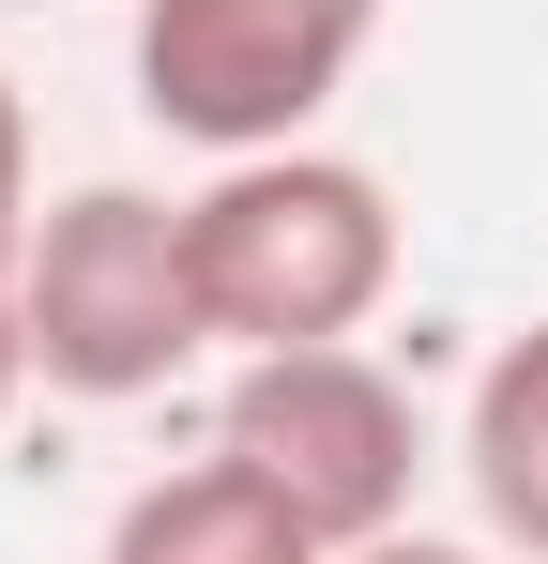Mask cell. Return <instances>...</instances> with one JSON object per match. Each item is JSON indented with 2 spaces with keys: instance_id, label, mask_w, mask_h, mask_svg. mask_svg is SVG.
<instances>
[{
  "instance_id": "cell-1",
  "label": "cell",
  "mask_w": 548,
  "mask_h": 564,
  "mask_svg": "<svg viewBox=\"0 0 548 564\" xmlns=\"http://www.w3.org/2000/svg\"><path fill=\"white\" fill-rule=\"evenodd\" d=\"M183 245H198L213 351H336L396 305V184L320 138L213 153V184L183 198Z\"/></svg>"
},
{
  "instance_id": "cell-2",
  "label": "cell",
  "mask_w": 548,
  "mask_h": 564,
  "mask_svg": "<svg viewBox=\"0 0 548 564\" xmlns=\"http://www.w3.org/2000/svg\"><path fill=\"white\" fill-rule=\"evenodd\" d=\"M15 321H31V381L122 412V397H168L213 351V305H198V245H183V198L153 184H62L15 245Z\"/></svg>"
},
{
  "instance_id": "cell-3",
  "label": "cell",
  "mask_w": 548,
  "mask_h": 564,
  "mask_svg": "<svg viewBox=\"0 0 548 564\" xmlns=\"http://www.w3.org/2000/svg\"><path fill=\"white\" fill-rule=\"evenodd\" d=\"M213 443L260 473V488H289L320 550H365V534L412 519L427 412H412V381L381 367L365 336H336V351H244V367H229V412H213Z\"/></svg>"
},
{
  "instance_id": "cell-4",
  "label": "cell",
  "mask_w": 548,
  "mask_h": 564,
  "mask_svg": "<svg viewBox=\"0 0 548 564\" xmlns=\"http://www.w3.org/2000/svg\"><path fill=\"white\" fill-rule=\"evenodd\" d=\"M381 46V0H138V107L198 153H274L320 138Z\"/></svg>"
},
{
  "instance_id": "cell-5",
  "label": "cell",
  "mask_w": 548,
  "mask_h": 564,
  "mask_svg": "<svg viewBox=\"0 0 548 564\" xmlns=\"http://www.w3.org/2000/svg\"><path fill=\"white\" fill-rule=\"evenodd\" d=\"M107 564H336V550L305 534V503H289V488H260V473L213 443V458H183V473H153V488H122Z\"/></svg>"
},
{
  "instance_id": "cell-6",
  "label": "cell",
  "mask_w": 548,
  "mask_h": 564,
  "mask_svg": "<svg viewBox=\"0 0 548 564\" xmlns=\"http://www.w3.org/2000/svg\"><path fill=\"white\" fill-rule=\"evenodd\" d=\"M457 473H472L487 534L548 564V321H518V336L472 367V412H457Z\"/></svg>"
},
{
  "instance_id": "cell-7",
  "label": "cell",
  "mask_w": 548,
  "mask_h": 564,
  "mask_svg": "<svg viewBox=\"0 0 548 564\" xmlns=\"http://www.w3.org/2000/svg\"><path fill=\"white\" fill-rule=\"evenodd\" d=\"M31 107H15V77H0V275H15V245H31Z\"/></svg>"
},
{
  "instance_id": "cell-8",
  "label": "cell",
  "mask_w": 548,
  "mask_h": 564,
  "mask_svg": "<svg viewBox=\"0 0 548 564\" xmlns=\"http://www.w3.org/2000/svg\"><path fill=\"white\" fill-rule=\"evenodd\" d=\"M336 564H487V550H457V534H412V519H396V534H365V550H336Z\"/></svg>"
},
{
  "instance_id": "cell-9",
  "label": "cell",
  "mask_w": 548,
  "mask_h": 564,
  "mask_svg": "<svg viewBox=\"0 0 548 564\" xmlns=\"http://www.w3.org/2000/svg\"><path fill=\"white\" fill-rule=\"evenodd\" d=\"M15 397H31V321H15V275H0V427H15Z\"/></svg>"
}]
</instances>
